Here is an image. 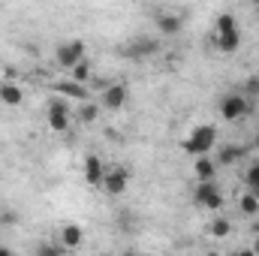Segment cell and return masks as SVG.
<instances>
[{
	"label": "cell",
	"instance_id": "cell-1",
	"mask_svg": "<svg viewBox=\"0 0 259 256\" xmlns=\"http://www.w3.org/2000/svg\"><path fill=\"white\" fill-rule=\"evenodd\" d=\"M214 42H217V49L226 52V55L238 52V46H241V33H238V21H235V15H229V12L217 15V21H214Z\"/></svg>",
	"mask_w": 259,
	"mask_h": 256
},
{
	"label": "cell",
	"instance_id": "cell-2",
	"mask_svg": "<svg viewBox=\"0 0 259 256\" xmlns=\"http://www.w3.org/2000/svg\"><path fill=\"white\" fill-rule=\"evenodd\" d=\"M214 145H217V130L211 127V124H199V127L190 130V136L184 139V145H181V148L199 160V157H208Z\"/></svg>",
	"mask_w": 259,
	"mask_h": 256
},
{
	"label": "cell",
	"instance_id": "cell-3",
	"mask_svg": "<svg viewBox=\"0 0 259 256\" xmlns=\"http://www.w3.org/2000/svg\"><path fill=\"white\" fill-rule=\"evenodd\" d=\"M217 109H220V118L223 121H241L250 112V103L241 94H226V97H220V106Z\"/></svg>",
	"mask_w": 259,
	"mask_h": 256
},
{
	"label": "cell",
	"instance_id": "cell-4",
	"mask_svg": "<svg viewBox=\"0 0 259 256\" xmlns=\"http://www.w3.org/2000/svg\"><path fill=\"white\" fill-rule=\"evenodd\" d=\"M193 199H196V205L205 208V211H220V208H223V193H220V187H217L214 181H202V184H196Z\"/></svg>",
	"mask_w": 259,
	"mask_h": 256
},
{
	"label": "cell",
	"instance_id": "cell-5",
	"mask_svg": "<svg viewBox=\"0 0 259 256\" xmlns=\"http://www.w3.org/2000/svg\"><path fill=\"white\" fill-rule=\"evenodd\" d=\"M84 42L81 39H66L64 46H58V52H55V58H58V66H64V69H72V66H78L84 61Z\"/></svg>",
	"mask_w": 259,
	"mask_h": 256
},
{
	"label": "cell",
	"instance_id": "cell-6",
	"mask_svg": "<svg viewBox=\"0 0 259 256\" xmlns=\"http://www.w3.org/2000/svg\"><path fill=\"white\" fill-rule=\"evenodd\" d=\"M130 100V91L127 84H121V81H115V84H106L103 88V97H100V109H106V112H118V109H124Z\"/></svg>",
	"mask_w": 259,
	"mask_h": 256
},
{
	"label": "cell",
	"instance_id": "cell-7",
	"mask_svg": "<svg viewBox=\"0 0 259 256\" xmlns=\"http://www.w3.org/2000/svg\"><path fill=\"white\" fill-rule=\"evenodd\" d=\"M100 187L109 196H121L130 187V169H124V166H106V178H103Z\"/></svg>",
	"mask_w": 259,
	"mask_h": 256
},
{
	"label": "cell",
	"instance_id": "cell-8",
	"mask_svg": "<svg viewBox=\"0 0 259 256\" xmlns=\"http://www.w3.org/2000/svg\"><path fill=\"white\" fill-rule=\"evenodd\" d=\"M72 124V115H69V106H66V100H52L49 103V127L55 130V133H66Z\"/></svg>",
	"mask_w": 259,
	"mask_h": 256
},
{
	"label": "cell",
	"instance_id": "cell-9",
	"mask_svg": "<svg viewBox=\"0 0 259 256\" xmlns=\"http://www.w3.org/2000/svg\"><path fill=\"white\" fill-rule=\"evenodd\" d=\"M81 169H84V181H88L91 187H100V184H103V178H106V163H103L97 154H88Z\"/></svg>",
	"mask_w": 259,
	"mask_h": 256
},
{
	"label": "cell",
	"instance_id": "cell-10",
	"mask_svg": "<svg viewBox=\"0 0 259 256\" xmlns=\"http://www.w3.org/2000/svg\"><path fill=\"white\" fill-rule=\"evenodd\" d=\"M81 241H84V229L78 223H66L64 229H61V235H58V244L64 250H78Z\"/></svg>",
	"mask_w": 259,
	"mask_h": 256
},
{
	"label": "cell",
	"instance_id": "cell-11",
	"mask_svg": "<svg viewBox=\"0 0 259 256\" xmlns=\"http://www.w3.org/2000/svg\"><path fill=\"white\" fill-rule=\"evenodd\" d=\"M157 49H160V46H157L154 36H139V39H133L127 46V55L130 58H151Z\"/></svg>",
	"mask_w": 259,
	"mask_h": 256
},
{
	"label": "cell",
	"instance_id": "cell-12",
	"mask_svg": "<svg viewBox=\"0 0 259 256\" xmlns=\"http://www.w3.org/2000/svg\"><path fill=\"white\" fill-rule=\"evenodd\" d=\"M181 15H175V12H163V15H157V30L163 33V36H175V33H181Z\"/></svg>",
	"mask_w": 259,
	"mask_h": 256
},
{
	"label": "cell",
	"instance_id": "cell-13",
	"mask_svg": "<svg viewBox=\"0 0 259 256\" xmlns=\"http://www.w3.org/2000/svg\"><path fill=\"white\" fill-rule=\"evenodd\" d=\"M0 103L3 106H21L24 103V91L15 81H0Z\"/></svg>",
	"mask_w": 259,
	"mask_h": 256
},
{
	"label": "cell",
	"instance_id": "cell-14",
	"mask_svg": "<svg viewBox=\"0 0 259 256\" xmlns=\"http://www.w3.org/2000/svg\"><path fill=\"white\" fill-rule=\"evenodd\" d=\"M55 91H58L61 97H72V100H78V103H88V88H84V84H75V81H69V78L58 81Z\"/></svg>",
	"mask_w": 259,
	"mask_h": 256
},
{
	"label": "cell",
	"instance_id": "cell-15",
	"mask_svg": "<svg viewBox=\"0 0 259 256\" xmlns=\"http://www.w3.org/2000/svg\"><path fill=\"white\" fill-rule=\"evenodd\" d=\"M196 172V184H202V181H214V172H217V163L211 160V157H199L193 166Z\"/></svg>",
	"mask_w": 259,
	"mask_h": 256
},
{
	"label": "cell",
	"instance_id": "cell-16",
	"mask_svg": "<svg viewBox=\"0 0 259 256\" xmlns=\"http://www.w3.org/2000/svg\"><path fill=\"white\" fill-rule=\"evenodd\" d=\"M91 72H94V66H91V61L84 58L78 66H72V69H69V81H75V84H84V88H88V81H91Z\"/></svg>",
	"mask_w": 259,
	"mask_h": 256
},
{
	"label": "cell",
	"instance_id": "cell-17",
	"mask_svg": "<svg viewBox=\"0 0 259 256\" xmlns=\"http://www.w3.org/2000/svg\"><path fill=\"white\" fill-rule=\"evenodd\" d=\"M75 118H78L81 124H94V121L100 118V103H91V100H88V103H81Z\"/></svg>",
	"mask_w": 259,
	"mask_h": 256
},
{
	"label": "cell",
	"instance_id": "cell-18",
	"mask_svg": "<svg viewBox=\"0 0 259 256\" xmlns=\"http://www.w3.org/2000/svg\"><path fill=\"white\" fill-rule=\"evenodd\" d=\"M208 232H211V238H226V235L232 232V223H229L226 217H214V220L208 223Z\"/></svg>",
	"mask_w": 259,
	"mask_h": 256
},
{
	"label": "cell",
	"instance_id": "cell-19",
	"mask_svg": "<svg viewBox=\"0 0 259 256\" xmlns=\"http://www.w3.org/2000/svg\"><path fill=\"white\" fill-rule=\"evenodd\" d=\"M238 208H241V214H247V217H256L259 214V199L253 193H241V199H238Z\"/></svg>",
	"mask_w": 259,
	"mask_h": 256
},
{
	"label": "cell",
	"instance_id": "cell-20",
	"mask_svg": "<svg viewBox=\"0 0 259 256\" xmlns=\"http://www.w3.org/2000/svg\"><path fill=\"white\" fill-rule=\"evenodd\" d=\"M241 154H244L241 148H235V145H226V148H220V157H217V160H220L223 166H232V163H238V160H241Z\"/></svg>",
	"mask_w": 259,
	"mask_h": 256
},
{
	"label": "cell",
	"instance_id": "cell-21",
	"mask_svg": "<svg viewBox=\"0 0 259 256\" xmlns=\"http://www.w3.org/2000/svg\"><path fill=\"white\" fill-rule=\"evenodd\" d=\"M36 256H66V250L58 244V241H39Z\"/></svg>",
	"mask_w": 259,
	"mask_h": 256
},
{
	"label": "cell",
	"instance_id": "cell-22",
	"mask_svg": "<svg viewBox=\"0 0 259 256\" xmlns=\"http://www.w3.org/2000/svg\"><path fill=\"white\" fill-rule=\"evenodd\" d=\"M244 178H247V190L259 199V163H253V166L247 169V175H244Z\"/></svg>",
	"mask_w": 259,
	"mask_h": 256
},
{
	"label": "cell",
	"instance_id": "cell-23",
	"mask_svg": "<svg viewBox=\"0 0 259 256\" xmlns=\"http://www.w3.org/2000/svg\"><path fill=\"white\" fill-rule=\"evenodd\" d=\"M241 97H250V100H259V75H250L244 81V94Z\"/></svg>",
	"mask_w": 259,
	"mask_h": 256
},
{
	"label": "cell",
	"instance_id": "cell-24",
	"mask_svg": "<svg viewBox=\"0 0 259 256\" xmlns=\"http://www.w3.org/2000/svg\"><path fill=\"white\" fill-rule=\"evenodd\" d=\"M235 256H256V250H250V247H244V250H238Z\"/></svg>",
	"mask_w": 259,
	"mask_h": 256
},
{
	"label": "cell",
	"instance_id": "cell-25",
	"mask_svg": "<svg viewBox=\"0 0 259 256\" xmlns=\"http://www.w3.org/2000/svg\"><path fill=\"white\" fill-rule=\"evenodd\" d=\"M0 256H15V253H12L9 247H3V244H0Z\"/></svg>",
	"mask_w": 259,
	"mask_h": 256
},
{
	"label": "cell",
	"instance_id": "cell-26",
	"mask_svg": "<svg viewBox=\"0 0 259 256\" xmlns=\"http://www.w3.org/2000/svg\"><path fill=\"white\" fill-rule=\"evenodd\" d=\"M250 148H256V151H259V133L253 136V139H250Z\"/></svg>",
	"mask_w": 259,
	"mask_h": 256
},
{
	"label": "cell",
	"instance_id": "cell-27",
	"mask_svg": "<svg viewBox=\"0 0 259 256\" xmlns=\"http://www.w3.org/2000/svg\"><path fill=\"white\" fill-rule=\"evenodd\" d=\"M124 256H142V253H136V250H127V253H124Z\"/></svg>",
	"mask_w": 259,
	"mask_h": 256
},
{
	"label": "cell",
	"instance_id": "cell-28",
	"mask_svg": "<svg viewBox=\"0 0 259 256\" xmlns=\"http://www.w3.org/2000/svg\"><path fill=\"white\" fill-rule=\"evenodd\" d=\"M256 256H259V253H256Z\"/></svg>",
	"mask_w": 259,
	"mask_h": 256
}]
</instances>
